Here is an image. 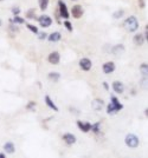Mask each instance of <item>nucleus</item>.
<instances>
[{
    "label": "nucleus",
    "instance_id": "1a4fd4ad",
    "mask_svg": "<svg viewBox=\"0 0 148 158\" xmlns=\"http://www.w3.org/2000/svg\"><path fill=\"white\" fill-rule=\"evenodd\" d=\"M76 124H77V126L78 129L82 131V132H89V131H91V126H93V124H90L89 122H83V120H77L76 122Z\"/></svg>",
    "mask_w": 148,
    "mask_h": 158
},
{
    "label": "nucleus",
    "instance_id": "f704fd0d",
    "mask_svg": "<svg viewBox=\"0 0 148 158\" xmlns=\"http://www.w3.org/2000/svg\"><path fill=\"white\" fill-rule=\"evenodd\" d=\"M1 24H2V21H1V19H0V26H1Z\"/></svg>",
    "mask_w": 148,
    "mask_h": 158
},
{
    "label": "nucleus",
    "instance_id": "2eb2a0df",
    "mask_svg": "<svg viewBox=\"0 0 148 158\" xmlns=\"http://www.w3.org/2000/svg\"><path fill=\"white\" fill-rule=\"evenodd\" d=\"M145 35L142 34V33H136L134 37H133V42L135 44V45H138V46H141V45H143V42H145Z\"/></svg>",
    "mask_w": 148,
    "mask_h": 158
},
{
    "label": "nucleus",
    "instance_id": "39448f33",
    "mask_svg": "<svg viewBox=\"0 0 148 158\" xmlns=\"http://www.w3.org/2000/svg\"><path fill=\"white\" fill-rule=\"evenodd\" d=\"M58 10H59V15L64 18V19H68L69 18V11H68V7L65 5L63 0H58Z\"/></svg>",
    "mask_w": 148,
    "mask_h": 158
},
{
    "label": "nucleus",
    "instance_id": "5701e85b",
    "mask_svg": "<svg viewBox=\"0 0 148 158\" xmlns=\"http://www.w3.org/2000/svg\"><path fill=\"white\" fill-rule=\"evenodd\" d=\"M25 17H26L27 19H34V18H36V8H30V10L26 12Z\"/></svg>",
    "mask_w": 148,
    "mask_h": 158
},
{
    "label": "nucleus",
    "instance_id": "7ed1b4c3",
    "mask_svg": "<svg viewBox=\"0 0 148 158\" xmlns=\"http://www.w3.org/2000/svg\"><path fill=\"white\" fill-rule=\"evenodd\" d=\"M38 22H39V25L42 27L46 29V27H50L52 25V18L50 15H48V14H42L38 18Z\"/></svg>",
    "mask_w": 148,
    "mask_h": 158
},
{
    "label": "nucleus",
    "instance_id": "b1692460",
    "mask_svg": "<svg viewBox=\"0 0 148 158\" xmlns=\"http://www.w3.org/2000/svg\"><path fill=\"white\" fill-rule=\"evenodd\" d=\"M123 14H125V11L123 10L115 11V12L113 13V18H114V19H120V18L123 17Z\"/></svg>",
    "mask_w": 148,
    "mask_h": 158
},
{
    "label": "nucleus",
    "instance_id": "f3484780",
    "mask_svg": "<svg viewBox=\"0 0 148 158\" xmlns=\"http://www.w3.org/2000/svg\"><path fill=\"white\" fill-rule=\"evenodd\" d=\"M45 104L49 106L51 110H53V111H58V107H57V105L53 103V100L51 99V97L50 96H45Z\"/></svg>",
    "mask_w": 148,
    "mask_h": 158
},
{
    "label": "nucleus",
    "instance_id": "cd10ccee",
    "mask_svg": "<svg viewBox=\"0 0 148 158\" xmlns=\"http://www.w3.org/2000/svg\"><path fill=\"white\" fill-rule=\"evenodd\" d=\"M64 26H65V29H66L68 31L72 32V30H74V27H72V24L68 20V19H65V21H64Z\"/></svg>",
    "mask_w": 148,
    "mask_h": 158
},
{
    "label": "nucleus",
    "instance_id": "9b49d317",
    "mask_svg": "<svg viewBox=\"0 0 148 158\" xmlns=\"http://www.w3.org/2000/svg\"><path fill=\"white\" fill-rule=\"evenodd\" d=\"M110 105L114 107V110L116 111V113L123 109V105L121 104V102L117 99L115 96H111V97H110Z\"/></svg>",
    "mask_w": 148,
    "mask_h": 158
},
{
    "label": "nucleus",
    "instance_id": "a878e982",
    "mask_svg": "<svg viewBox=\"0 0 148 158\" xmlns=\"http://www.w3.org/2000/svg\"><path fill=\"white\" fill-rule=\"evenodd\" d=\"M36 102H33V100H31V102H29L27 103V105H26V110H29V111H34V109H36Z\"/></svg>",
    "mask_w": 148,
    "mask_h": 158
},
{
    "label": "nucleus",
    "instance_id": "e433bc0d",
    "mask_svg": "<svg viewBox=\"0 0 148 158\" xmlns=\"http://www.w3.org/2000/svg\"><path fill=\"white\" fill-rule=\"evenodd\" d=\"M0 1H4V0H0Z\"/></svg>",
    "mask_w": 148,
    "mask_h": 158
},
{
    "label": "nucleus",
    "instance_id": "20e7f679",
    "mask_svg": "<svg viewBox=\"0 0 148 158\" xmlns=\"http://www.w3.org/2000/svg\"><path fill=\"white\" fill-rule=\"evenodd\" d=\"M83 14H84V10H83V7H82L81 5H74V6L71 7V15L74 17L75 19L82 18Z\"/></svg>",
    "mask_w": 148,
    "mask_h": 158
},
{
    "label": "nucleus",
    "instance_id": "f257e3e1",
    "mask_svg": "<svg viewBox=\"0 0 148 158\" xmlns=\"http://www.w3.org/2000/svg\"><path fill=\"white\" fill-rule=\"evenodd\" d=\"M123 25H125V29L128 32H135L139 29V20L136 19V17L130 15L125 20Z\"/></svg>",
    "mask_w": 148,
    "mask_h": 158
},
{
    "label": "nucleus",
    "instance_id": "4468645a",
    "mask_svg": "<svg viewBox=\"0 0 148 158\" xmlns=\"http://www.w3.org/2000/svg\"><path fill=\"white\" fill-rule=\"evenodd\" d=\"M46 38H48V40L50 42H57L62 39V34H61V32H52Z\"/></svg>",
    "mask_w": 148,
    "mask_h": 158
},
{
    "label": "nucleus",
    "instance_id": "f8f14e48",
    "mask_svg": "<svg viewBox=\"0 0 148 158\" xmlns=\"http://www.w3.org/2000/svg\"><path fill=\"white\" fill-rule=\"evenodd\" d=\"M91 106H93V109H94L95 111H101V110L104 107V102H103V99H101V98H95V99L93 100V103H91Z\"/></svg>",
    "mask_w": 148,
    "mask_h": 158
},
{
    "label": "nucleus",
    "instance_id": "423d86ee",
    "mask_svg": "<svg viewBox=\"0 0 148 158\" xmlns=\"http://www.w3.org/2000/svg\"><path fill=\"white\" fill-rule=\"evenodd\" d=\"M78 64H79V67H81L83 71H85V72L90 71L91 67H93V62H91L89 58H82Z\"/></svg>",
    "mask_w": 148,
    "mask_h": 158
},
{
    "label": "nucleus",
    "instance_id": "a211bd4d",
    "mask_svg": "<svg viewBox=\"0 0 148 158\" xmlns=\"http://www.w3.org/2000/svg\"><path fill=\"white\" fill-rule=\"evenodd\" d=\"M123 51H125V46L122 45V44H118V45H115L113 49H111V53L113 54H115V55H117V54H121V53H123Z\"/></svg>",
    "mask_w": 148,
    "mask_h": 158
},
{
    "label": "nucleus",
    "instance_id": "2f4dec72",
    "mask_svg": "<svg viewBox=\"0 0 148 158\" xmlns=\"http://www.w3.org/2000/svg\"><path fill=\"white\" fill-rule=\"evenodd\" d=\"M102 84H103V87H104V90L109 91V85H108V83H107V82H103Z\"/></svg>",
    "mask_w": 148,
    "mask_h": 158
},
{
    "label": "nucleus",
    "instance_id": "c756f323",
    "mask_svg": "<svg viewBox=\"0 0 148 158\" xmlns=\"http://www.w3.org/2000/svg\"><path fill=\"white\" fill-rule=\"evenodd\" d=\"M12 13H13L14 15H18V14L20 13V8H19L18 6H16V7H13V8H12Z\"/></svg>",
    "mask_w": 148,
    "mask_h": 158
},
{
    "label": "nucleus",
    "instance_id": "ddd939ff",
    "mask_svg": "<svg viewBox=\"0 0 148 158\" xmlns=\"http://www.w3.org/2000/svg\"><path fill=\"white\" fill-rule=\"evenodd\" d=\"M113 90H114V92H116L117 95H121V93H123V91H125V85L122 82H120V80H115L114 83H113Z\"/></svg>",
    "mask_w": 148,
    "mask_h": 158
},
{
    "label": "nucleus",
    "instance_id": "72a5a7b5",
    "mask_svg": "<svg viewBox=\"0 0 148 158\" xmlns=\"http://www.w3.org/2000/svg\"><path fill=\"white\" fill-rule=\"evenodd\" d=\"M6 157V155H5V153H1V152H0V158H5Z\"/></svg>",
    "mask_w": 148,
    "mask_h": 158
},
{
    "label": "nucleus",
    "instance_id": "4be33fe9",
    "mask_svg": "<svg viewBox=\"0 0 148 158\" xmlns=\"http://www.w3.org/2000/svg\"><path fill=\"white\" fill-rule=\"evenodd\" d=\"M10 22H12V24H24V22H25V19L19 17V15H14V18L10 19Z\"/></svg>",
    "mask_w": 148,
    "mask_h": 158
},
{
    "label": "nucleus",
    "instance_id": "0eeeda50",
    "mask_svg": "<svg viewBox=\"0 0 148 158\" xmlns=\"http://www.w3.org/2000/svg\"><path fill=\"white\" fill-rule=\"evenodd\" d=\"M116 66H115V63L114 62H106V63L102 65V71L104 74H110L115 71Z\"/></svg>",
    "mask_w": 148,
    "mask_h": 158
},
{
    "label": "nucleus",
    "instance_id": "9d476101",
    "mask_svg": "<svg viewBox=\"0 0 148 158\" xmlns=\"http://www.w3.org/2000/svg\"><path fill=\"white\" fill-rule=\"evenodd\" d=\"M59 60H61V54L57 51H52L48 57V62L50 64H52V65H57L59 63Z\"/></svg>",
    "mask_w": 148,
    "mask_h": 158
},
{
    "label": "nucleus",
    "instance_id": "7c9ffc66",
    "mask_svg": "<svg viewBox=\"0 0 148 158\" xmlns=\"http://www.w3.org/2000/svg\"><path fill=\"white\" fill-rule=\"evenodd\" d=\"M46 37H48V34H46L45 32H42V33L38 35V39H39V40H44V39H46Z\"/></svg>",
    "mask_w": 148,
    "mask_h": 158
},
{
    "label": "nucleus",
    "instance_id": "aec40b11",
    "mask_svg": "<svg viewBox=\"0 0 148 158\" xmlns=\"http://www.w3.org/2000/svg\"><path fill=\"white\" fill-rule=\"evenodd\" d=\"M49 2L50 0H38V5H39V8L42 11H45L49 6Z\"/></svg>",
    "mask_w": 148,
    "mask_h": 158
},
{
    "label": "nucleus",
    "instance_id": "6ab92c4d",
    "mask_svg": "<svg viewBox=\"0 0 148 158\" xmlns=\"http://www.w3.org/2000/svg\"><path fill=\"white\" fill-rule=\"evenodd\" d=\"M48 78L51 82H53V83H57L61 79V73H58V72H50V73L48 74Z\"/></svg>",
    "mask_w": 148,
    "mask_h": 158
},
{
    "label": "nucleus",
    "instance_id": "f03ea898",
    "mask_svg": "<svg viewBox=\"0 0 148 158\" xmlns=\"http://www.w3.org/2000/svg\"><path fill=\"white\" fill-rule=\"evenodd\" d=\"M125 143H126V145L128 148L136 149L140 145V138L134 133H128L126 138H125Z\"/></svg>",
    "mask_w": 148,
    "mask_h": 158
},
{
    "label": "nucleus",
    "instance_id": "dca6fc26",
    "mask_svg": "<svg viewBox=\"0 0 148 158\" xmlns=\"http://www.w3.org/2000/svg\"><path fill=\"white\" fill-rule=\"evenodd\" d=\"M4 151H5V153H7V155H12V153H14V151H16V145H14L12 142H7V143L4 144Z\"/></svg>",
    "mask_w": 148,
    "mask_h": 158
},
{
    "label": "nucleus",
    "instance_id": "6e6552de",
    "mask_svg": "<svg viewBox=\"0 0 148 158\" xmlns=\"http://www.w3.org/2000/svg\"><path fill=\"white\" fill-rule=\"evenodd\" d=\"M62 139L64 140V143L66 144V145H69V146H71V145H74L75 143L77 142V138L75 136L74 133H70V132H68V133H64Z\"/></svg>",
    "mask_w": 148,
    "mask_h": 158
},
{
    "label": "nucleus",
    "instance_id": "473e14b6",
    "mask_svg": "<svg viewBox=\"0 0 148 158\" xmlns=\"http://www.w3.org/2000/svg\"><path fill=\"white\" fill-rule=\"evenodd\" d=\"M139 4H140V7L143 8L145 7V4H143V0H139Z\"/></svg>",
    "mask_w": 148,
    "mask_h": 158
},
{
    "label": "nucleus",
    "instance_id": "c85d7f7f",
    "mask_svg": "<svg viewBox=\"0 0 148 158\" xmlns=\"http://www.w3.org/2000/svg\"><path fill=\"white\" fill-rule=\"evenodd\" d=\"M9 30L11 32H13V33H18L19 32V29L16 26V24H12V22H11V25L9 26Z\"/></svg>",
    "mask_w": 148,
    "mask_h": 158
},
{
    "label": "nucleus",
    "instance_id": "412c9836",
    "mask_svg": "<svg viewBox=\"0 0 148 158\" xmlns=\"http://www.w3.org/2000/svg\"><path fill=\"white\" fill-rule=\"evenodd\" d=\"M140 71H141V74H142L143 77H147V73H148L147 63H142L141 65H140Z\"/></svg>",
    "mask_w": 148,
    "mask_h": 158
},
{
    "label": "nucleus",
    "instance_id": "393cba45",
    "mask_svg": "<svg viewBox=\"0 0 148 158\" xmlns=\"http://www.w3.org/2000/svg\"><path fill=\"white\" fill-rule=\"evenodd\" d=\"M26 27H27V30H29V31H31L32 33L38 34V27H37V26H34V25H32V24H27V25H26Z\"/></svg>",
    "mask_w": 148,
    "mask_h": 158
},
{
    "label": "nucleus",
    "instance_id": "c9c22d12",
    "mask_svg": "<svg viewBox=\"0 0 148 158\" xmlns=\"http://www.w3.org/2000/svg\"><path fill=\"white\" fill-rule=\"evenodd\" d=\"M71 1H76V0H71Z\"/></svg>",
    "mask_w": 148,
    "mask_h": 158
},
{
    "label": "nucleus",
    "instance_id": "bb28decb",
    "mask_svg": "<svg viewBox=\"0 0 148 158\" xmlns=\"http://www.w3.org/2000/svg\"><path fill=\"white\" fill-rule=\"evenodd\" d=\"M100 129H101V123H95L93 126H91V131L94 133H98L100 132Z\"/></svg>",
    "mask_w": 148,
    "mask_h": 158
}]
</instances>
